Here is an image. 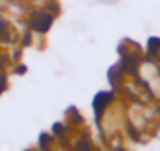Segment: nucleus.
Returning <instances> with one entry per match:
<instances>
[{"label":"nucleus","instance_id":"1","mask_svg":"<svg viewBox=\"0 0 160 151\" xmlns=\"http://www.w3.org/2000/svg\"><path fill=\"white\" fill-rule=\"evenodd\" d=\"M17 2H28V0H17Z\"/></svg>","mask_w":160,"mask_h":151}]
</instances>
